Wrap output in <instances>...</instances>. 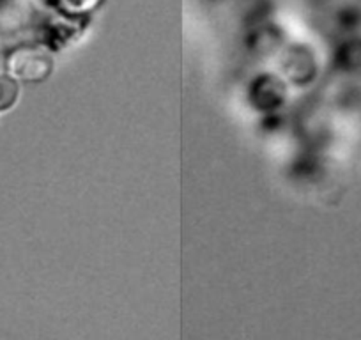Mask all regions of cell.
I'll list each match as a JSON object with an SVG mask.
<instances>
[{
	"mask_svg": "<svg viewBox=\"0 0 361 340\" xmlns=\"http://www.w3.org/2000/svg\"><path fill=\"white\" fill-rule=\"evenodd\" d=\"M335 66L345 75L361 76V37L342 41L335 51Z\"/></svg>",
	"mask_w": 361,
	"mask_h": 340,
	"instance_id": "obj_4",
	"label": "cell"
},
{
	"mask_svg": "<svg viewBox=\"0 0 361 340\" xmlns=\"http://www.w3.org/2000/svg\"><path fill=\"white\" fill-rule=\"evenodd\" d=\"M8 73L23 83H41L54 73L55 61L50 51L41 47H18L9 54Z\"/></svg>",
	"mask_w": 361,
	"mask_h": 340,
	"instance_id": "obj_1",
	"label": "cell"
},
{
	"mask_svg": "<svg viewBox=\"0 0 361 340\" xmlns=\"http://www.w3.org/2000/svg\"><path fill=\"white\" fill-rule=\"evenodd\" d=\"M283 76L296 87H305L314 82L317 75V61L315 55L305 47H290L282 59Z\"/></svg>",
	"mask_w": 361,
	"mask_h": 340,
	"instance_id": "obj_2",
	"label": "cell"
},
{
	"mask_svg": "<svg viewBox=\"0 0 361 340\" xmlns=\"http://www.w3.org/2000/svg\"><path fill=\"white\" fill-rule=\"evenodd\" d=\"M20 98V82L11 75H0V114L8 112Z\"/></svg>",
	"mask_w": 361,
	"mask_h": 340,
	"instance_id": "obj_5",
	"label": "cell"
},
{
	"mask_svg": "<svg viewBox=\"0 0 361 340\" xmlns=\"http://www.w3.org/2000/svg\"><path fill=\"white\" fill-rule=\"evenodd\" d=\"M103 0H51L57 11L66 16H83L89 15L92 9L98 8Z\"/></svg>",
	"mask_w": 361,
	"mask_h": 340,
	"instance_id": "obj_6",
	"label": "cell"
},
{
	"mask_svg": "<svg viewBox=\"0 0 361 340\" xmlns=\"http://www.w3.org/2000/svg\"><path fill=\"white\" fill-rule=\"evenodd\" d=\"M264 98L266 99V109H273V107H279L280 103L286 99V87H283V82L275 76H260L259 80L253 82L252 87V99L257 103V107L262 105Z\"/></svg>",
	"mask_w": 361,
	"mask_h": 340,
	"instance_id": "obj_3",
	"label": "cell"
}]
</instances>
